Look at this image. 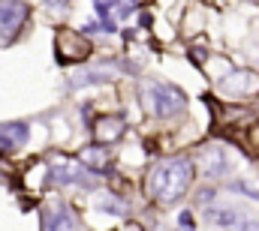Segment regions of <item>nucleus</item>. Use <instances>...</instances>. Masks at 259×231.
Segmentation results:
<instances>
[{"instance_id":"8","label":"nucleus","mask_w":259,"mask_h":231,"mask_svg":"<svg viewBox=\"0 0 259 231\" xmlns=\"http://www.w3.org/2000/svg\"><path fill=\"white\" fill-rule=\"evenodd\" d=\"M42 228L54 231V228H78V219H72V210L60 201V204H51L45 213H42Z\"/></svg>"},{"instance_id":"14","label":"nucleus","mask_w":259,"mask_h":231,"mask_svg":"<svg viewBox=\"0 0 259 231\" xmlns=\"http://www.w3.org/2000/svg\"><path fill=\"white\" fill-rule=\"evenodd\" d=\"M181 225L184 228H193V213H181Z\"/></svg>"},{"instance_id":"6","label":"nucleus","mask_w":259,"mask_h":231,"mask_svg":"<svg viewBox=\"0 0 259 231\" xmlns=\"http://www.w3.org/2000/svg\"><path fill=\"white\" fill-rule=\"evenodd\" d=\"M217 90L223 96H253L259 90V75L256 72H229L226 78H220Z\"/></svg>"},{"instance_id":"13","label":"nucleus","mask_w":259,"mask_h":231,"mask_svg":"<svg viewBox=\"0 0 259 231\" xmlns=\"http://www.w3.org/2000/svg\"><path fill=\"white\" fill-rule=\"evenodd\" d=\"M100 210H109V213H118V216H121V213H124V204L115 201L112 195H106V198H100Z\"/></svg>"},{"instance_id":"16","label":"nucleus","mask_w":259,"mask_h":231,"mask_svg":"<svg viewBox=\"0 0 259 231\" xmlns=\"http://www.w3.org/2000/svg\"><path fill=\"white\" fill-rule=\"evenodd\" d=\"M205 57H208V54H205V48H202V51H196V48H193V60H196V63H205Z\"/></svg>"},{"instance_id":"5","label":"nucleus","mask_w":259,"mask_h":231,"mask_svg":"<svg viewBox=\"0 0 259 231\" xmlns=\"http://www.w3.org/2000/svg\"><path fill=\"white\" fill-rule=\"evenodd\" d=\"M48 174H51V180H54V183H60V186H69V183L94 186V180L84 174L81 162H78V159H69V156H54V159H51Z\"/></svg>"},{"instance_id":"4","label":"nucleus","mask_w":259,"mask_h":231,"mask_svg":"<svg viewBox=\"0 0 259 231\" xmlns=\"http://www.w3.org/2000/svg\"><path fill=\"white\" fill-rule=\"evenodd\" d=\"M27 15H30V9L24 0H0V45L12 42L21 33Z\"/></svg>"},{"instance_id":"11","label":"nucleus","mask_w":259,"mask_h":231,"mask_svg":"<svg viewBox=\"0 0 259 231\" xmlns=\"http://www.w3.org/2000/svg\"><path fill=\"white\" fill-rule=\"evenodd\" d=\"M27 141V126L24 123H0V153H9Z\"/></svg>"},{"instance_id":"1","label":"nucleus","mask_w":259,"mask_h":231,"mask_svg":"<svg viewBox=\"0 0 259 231\" xmlns=\"http://www.w3.org/2000/svg\"><path fill=\"white\" fill-rule=\"evenodd\" d=\"M190 183H193V165L181 156L154 165V171L148 174V192L160 204H175L178 198H184Z\"/></svg>"},{"instance_id":"15","label":"nucleus","mask_w":259,"mask_h":231,"mask_svg":"<svg viewBox=\"0 0 259 231\" xmlns=\"http://www.w3.org/2000/svg\"><path fill=\"white\" fill-rule=\"evenodd\" d=\"M69 0H48V9H66Z\"/></svg>"},{"instance_id":"7","label":"nucleus","mask_w":259,"mask_h":231,"mask_svg":"<svg viewBox=\"0 0 259 231\" xmlns=\"http://www.w3.org/2000/svg\"><path fill=\"white\" fill-rule=\"evenodd\" d=\"M199 171H202V177H208V180L223 177V174L229 171L226 153H223L220 147H205V150L199 153Z\"/></svg>"},{"instance_id":"9","label":"nucleus","mask_w":259,"mask_h":231,"mask_svg":"<svg viewBox=\"0 0 259 231\" xmlns=\"http://www.w3.org/2000/svg\"><path fill=\"white\" fill-rule=\"evenodd\" d=\"M124 132H127V123L121 117H100L94 123V135H97L100 144H115Z\"/></svg>"},{"instance_id":"12","label":"nucleus","mask_w":259,"mask_h":231,"mask_svg":"<svg viewBox=\"0 0 259 231\" xmlns=\"http://www.w3.org/2000/svg\"><path fill=\"white\" fill-rule=\"evenodd\" d=\"M118 69H121V63H103V66H97V69H88L84 75H75L69 84L72 87H78V84H94V81H112V78H118Z\"/></svg>"},{"instance_id":"3","label":"nucleus","mask_w":259,"mask_h":231,"mask_svg":"<svg viewBox=\"0 0 259 231\" xmlns=\"http://www.w3.org/2000/svg\"><path fill=\"white\" fill-rule=\"evenodd\" d=\"M91 51H94V45H91L78 30L60 27V30L54 33V57H57V63H63V66L81 63V60L91 57Z\"/></svg>"},{"instance_id":"2","label":"nucleus","mask_w":259,"mask_h":231,"mask_svg":"<svg viewBox=\"0 0 259 231\" xmlns=\"http://www.w3.org/2000/svg\"><path fill=\"white\" fill-rule=\"evenodd\" d=\"M142 105L148 114H157V117H172L178 111H184L187 105V96L181 87L175 84H163V81H145L142 84Z\"/></svg>"},{"instance_id":"10","label":"nucleus","mask_w":259,"mask_h":231,"mask_svg":"<svg viewBox=\"0 0 259 231\" xmlns=\"http://www.w3.org/2000/svg\"><path fill=\"white\" fill-rule=\"evenodd\" d=\"M78 162L84 171H94V174H103L106 165H109V147L106 144H91L78 153Z\"/></svg>"}]
</instances>
